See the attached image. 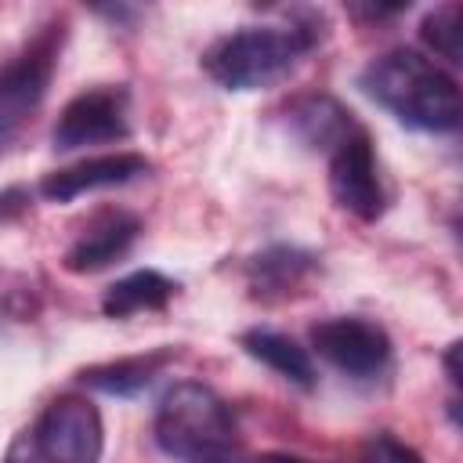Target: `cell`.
I'll return each mask as SVG.
<instances>
[{
  "label": "cell",
  "mask_w": 463,
  "mask_h": 463,
  "mask_svg": "<svg viewBox=\"0 0 463 463\" xmlns=\"http://www.w3.org/2000/svg\"><path fill=\"white\" fill-rule=\"evenodd\" d=\"M358 87L369 101H376L409 130L449 134L463 119L456 80L412 47H391L373 58L362 69Z\"/></svg>",
  "instance_id": "6da1fadb"
},
{
  "label": "cell",
  "mask_w": 463,
  "mask_h": 463,
  "mask_svg": "<svg viewBox=\"0 0 463 463\" xmlns=\"http://www.w3.org/2000/svg\"><path fill=\"white\" fill-rule=\"evenodd\" d=\"M322 36V14L293 25H246L213 40L203 54V69L224 90H264L282 83Z\"/></svg>",
  "instance_id": "7a4b0ae2"
},
{
  "label": "cell",
  "mask_w": 463,
  "mask_h": 463,
  "mask_svg": "<svg viewBox=\"0 0 463 463\" xmlns=\"http://www.w3.org/2000/svg\"><path fill=\"white\" fill-rule=\"evenodd\" d=\"M156 445L181 463H242L232 405L199 380L174 383L156 409Z\"/></svg>",
  "instance_id": "3957f363"
},
{
  "label": "cell",
  "mask_w": 463,
  "mask_h": 463,
  "mask_svg": "<svg viewBox=\"0 0 463 463\" xmlns=\"http://www.w3.org/2000/svg\"><path fill=\"white\" fill-rule=\"evenodd\" d=\"M105 449V423L90 398L61 394L14 434L4 463H98Z\"/></svg>",
  "instance_id": "277c9868"
},
{
  "label": "cell",
  "mask_w": 463,
  "mask_h": 463,
  "mask_svg": "<svg viewBox=\"0 0 463 463\" xmlns=\"http://www.w3.org/2000/svg\"><path fill=\"white\" fill-rule=\"evenodd\" d=\"M61 40H65V25L51 22L11 61L0 65V148L43 101L61 54Z\"/></svg>",
  "instance_id": "5b68a950"
},
{
  "label": "cell",
  "mask_w": 463,
  "mask_h": 463,
  "mask_svg": "<svg viewBox=\"0 0 463 463\" xmlns=\"http://www.w3.org/2000/svg\"><path fill=\"white\" fill-rule=\"evenodd\" d=\"M130 134V90L127 87H90L80 90L76 98L65 101L58 112V123L51 130L54 148L72 152L83 145H105V141H123Z\"/></svg>",
  "instance_id": "8992f818"
},
{
  "label": "cell",
  "mask_w": 463,
  "mask_h": 463,
  "mask_svg": "<svg viewBox=\"0 0 463 463\" xmlns=\"http://www.w3.org/2000/svg\"><path fill=\"white\" fill-rule=\"evenodd\" d=\"M329 192L336 206L354 213L358 221H376L387 210V192L376 170V152L369 130L354 127L329 156Z\"/></svg>",
  "instance_id": "52a82bcc"
},
{
  "label": "cell",
  "mask_w": 463,
  "mask_h": 463,
  "mask_svg": "<svg viewBox=\"0 0 463 463\" xmlns=\"http://www.w3.org/2000/svg\"><path fill=\"white\" fill-rule=\"evenodd\" d=\"M311 347L318 358H326L333 369L354 380L380 376L391 365V336L376 322L354 315H340L311 326Z\"/></svg>",
  "instance_id": "ba28073f"
},
{
  "label": "cell",
  "mask_w": 463,
  "mask_h": 463,
  "mask_svg": "<svg viewBox=\"0 0 463 463\" xmlns=\"http://www.w3.org/2000/svg\"><path fill=\"white\" fill-rule=\"evenodd\" d=\"M152 170V163L141 152H112V156H90L80 159L72 166H61L54 174H47L40 181V195L51 203H72L87 192L98 188H116V184H130L137 177H145Z\"/></svg>",
  "instance_id": "9c48e42d"
},
{
  "label": "cell",
  "mask_w": 463,
  "mask_h": 463,
  "mask_svg": "<svg viewBox=\"0 0 463 463\" xmlns=\"http://www.w3.org/2000/svg\"><path fill=\"white\" fill-rule=\"evenodd\" d=\"M137 232H141V221H137L134 213H127V210H101V213L76 235V242L65 250L61 264H65V271H72V275H94V271L116 264V260L134 246Z\"/></svg>",
  "instance_id": "30bf717a"
},
{
  "label": "cell",
  "mask_w": 463,
  "mask_h": 463,
  "mask_svg": "<svg viewBox=\"0 0 463 463\" xmlns=\"http://www.w3.org/2000/svg\"><path fill=\"white\" fill-rule=\"evenodd\" d=\"M315 268H318L315 253H307V250H300V246L279 242V246L260 250V253L246 264V282H250V293H253L257 300L271 304V300L293 297V293L315 275Z\"/></svg>",
  "instance_id": "8fae6325"
},
{
  "label": "cell",
  "mask_w": 463,
  "mask_h": 463,
  "mask_svg": "<svg viewBox=\"0 0 463 463\" xmlns=\"http://www.w3.org/2000/svg\"><path fill=\"white\" fill-rule=\"evenodd\" d=\"M286 127L307 148H336L358 123L333 94H304L286 105Z\"/></svg>",
  "instance_id": "7c38bea8"
},
{
  "label": "cell",
  "mask_w": 463,
  "mask_h": 463,
  "mask_svg": "<svg viewBox=\"0 0 463 463\" xmlns=\"http://www.w3.org/2000/svg\"><path fill=\"white\" fill-rule=\"evenodd\" d=\"M174 358V347H156V351H141V354H127L116 362H101V365H87L80 373V383H87L90 391L101 394H116V398H130L137 391H145Z\"/></svg>",
  "instance_id": "4fadbf2b"
},
{
  "label": "cell",
  "mask_w": 463,
  "mask_h": 463,
  "mask_svg": "<svg viewBox=\"0 0 463 463\" xmlns=\"http://www.w3.org/2000/svg\"><path fill=\"white\" fill-rule=\"evenodd\" d=\"M239 344H242V351L250 358H257L260 365L275 369L282 380H289V383H297L304 391L315 387V380H318L315 362H311L307 347H300L293 336H286L279 329H268V326H253V329H246L239 336Z\"/></svg>",
  "instance_id": "5bb4252c"
},
{
  "label": "cell",
  "mask_w": 463,
  "mask_h": 463,
  "mask_svg": "<svg viewBox=\"0 0 463 463\" xmlns=\"http://www.w3.org/2000/svg\"><path fill=\"white\" fill-rule=\"evenodd\" d=\"M174 293H177V282L174 279H166L156 268H141V271H130V275L116 279L105 289L101 311L109 318H130L137 311H163Z\"/></svg>",
  "instance_id": "9a60e30c"
},
{
  "label": "cell",
  "mask_w": 463,
  "mask_h": 463,
  "mask_svg": "<svg viewBox=\"0 0 463 463\" xmlns=\"http://www.w3.org/2000/svg\"><path fill=\"white\" fill-rule=\"evenodd\" d=\"M420 40L427 43V51H434L445 61H463L459 54V40H463V4H441L434 7L423 22H420Z\"/></svg>",
  "instance_id": "2e32d148"
},
{
  "label": "cell",
  "mask_w": 463,
  "mask_h": 463,
  "mask_svg": "<svg viewBox=\"0 0 463 463\" xmlns=\"http://www.w3.org/2000/svg\"><path fill=\"white\" fill-rule=\"evenodd\" d=\"M376 452H380L383 463H423V456L412 445H405V441H398L391 434H380L376 438Z\"/></svg>",
  "instance_id": "e0dca14e"
},
{
  "label": "cell",
  "mask_w": 463,
  "mask_h": 463,
  "mask_svg": "<svg viewBox=\"0 0 463 463\" xmlns=\"http://www.w3.org/2000/svg\"><path fill=\"white\" fill-rule=\"evenodd\" d=\"M25 206H29V192H25V188H7V192H0V221H4V217H18Z\"/></svg>",
  "instance_id": "ac0fdd59"
},
{
  "label": "cell",
  "mask_w": 463,
  "mask_h": 463,
  "mask_svg": "<svg viewBox=\"0 0 463 463\" xmlns=\"http://www.w3.org/2000/svg\"><path fill=\"white\" fill-rule=\"evenodd\" d=\"M445 373H449V380L459 387V340L449 344V351H445Z\"/></svg>",
  "instance_id": "d6986e66"
},
{
  "label": "cell",
  "mask_w": 463,
  "mask_h": 463,
  "mask_svg": "<svg viewBox=\"0 0 463 463\" xmlns=\"http://www.w3.org/2000/svg\"><path fill=\"white\" fill-rule=\"evenodd\" d=\"M250 463H311V459H300V456H289V452H264Z\"/></svg>",
  "instance_id": "ffe728a7"
}]
</instances>
